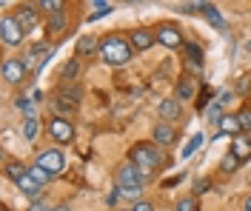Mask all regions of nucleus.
Instances as JSON below:
<instances>
[{
	"label": "nucleus",
	"mask_w": 251,
	"mask_h": 211,
	"mask_svg": "<svg viewBox=\"0 0 251 211\" xmlns=\"http://www.w3.org/2000/svg\"><path fill=\"white\" fill-rule=\"evenodd\" d=\"M128 163H134L140 168L143 180L149 183L157 168L166 165V157H163V151H160L157 143H134V146L128 148Z\"/></svg>",
	"instance_id": "1"
},
{
	"label": "nucleus",
	"mask_w": 251,
	"mask_h": 211,
	"mask_svg": "<svg viewBox=\"0 0 251 211\" xmlns=\"http://www.w3.org/2000/svg\"><path fill=\"white\" fill-rule=\"evenodd\" d=\"M100 57L109 66H126L134 57V49H131V43L123 40L120 34H109V37L100 40Z\"/></svg>",
	"instance_id": "2"
},
{
	"label": "nucleus",
	"mask_w": 251,
	"mask_h": 211,
	"mask_svg": "<svg viewBox=\"0 0 251 211\" xmlns=\"http://www.w3.org/2000/svg\"><path fill=\"white\" fill-rule=\"evenodd\" d=\"M34 165H40L51 177H57V174H63V168H66V157H63L60 148H46V151H37Z\"/></svg>",
	"instance_id": "3"
},
{
	"label": "nucleus",
	"mask_w": 251,
	"mask_h": 211,
	"mask_svg": "<svg viewBox=\"0 0 251 211\" xmlns=\"http://www.w3.org/2000/svg\"><path fill=\"white\" fill-rule=\"evenodd\" d=\"M23 37H26V29L15 20V15H6L0 20V40H3L6 46H20Z\"/></svg>",
	"instance_id": "4"
},
{
	"label": "nucleus",
	"mask_w": 251,
	"mask_h": 211,
	"mask_svg": "<svg viewBox=\"0 0 251 211\" xmlns=\"http://www.w3.org/2000/svg\"><path fill=\"white\" fill-rule=\"evenodd\" d=\"M49 134H51V140L54 143H60V146H69L72 140H75V126H72V120H66V117H51L46 123Z\"/></svg>",
	"instance_id": "5"
},
{
	"label": "nucleus",
	"mask_w": 251,
	"mask_h": 211,
	"mask_svg": "<svg viewBox=\"0 0 251 211\" xmlns=\"http://www.w3.org/2000/svg\"><path fill=\"white\" fill-rule=\"evenodd\" d=\"M26 74H29V69L23 66V60H17V57H9V60H3V80L9 83V86H17V83L26 80Z\"/></svg>",
	"instance_id": "6"
},
{
	"label": "nucleus",
	"mask_w": 251,
	"mask_h": 211,
	"mask_svg": "<svg viewBox=\"0 0 251 211\" xmlns=\"http://www.w3.org/2000/svg\"><path fill=\"white\" fill-rule=\"evenodd\" d=\"M157 43H163L166 49H180V46H186L183 43V34H180V29L177 26H172V23H163V26H157Z\"/></svg>",
	"instance_id": "7"
},
{
	"label": "nucleus",
	"mask_w": 251,
	"mask_h": 211,
	"mask_svg": "<svg viewBox=\"0 0 251 211\" xmlns=\"http://www.w3.org/2000/svg\"><path fill=\"white\" fill-rule=\"evenodd\" d=\"M15 20L26 29V32H31L34 26H37V20H40V9H37V3L31 6V3H20L15 9Z\"/></svg>",
	"instance_id": "8"
},
{
	"label": "nucleus",
	"mask_w": 251,
	"mask_h": 211,
	"mask_svg": "<svg viewBox=\"0 0 251 211\" xmlns=\"http://www.w3.org/2000/svg\"><path fill=\"white\" fill-rule=\"evenodd\" d=\"M117 186H146V180L134 163H123L117 168Z\"/></svg>",
	"instance_id": "9"
},
{
	"label": "nucleus",
	"mask_w": 251,
	"mask_h": 211,
	"mask_svg": "<svg viewBox=\"0 0 251 211\" xmlns=\"http://www.w3.org/2000/svg\"><path fill=\"white\" fill-rule=\"evenodd\" d=\"M157 114H160V120H163V123L180 120V114H183V103H180L177 97H166V100H160V106H157Z\"/></svg>",
	"instance_id": "10"
},
{
	"label": "nucleus",
	"mask_w": 251,
	"mask_h": 211,
	"mask_svg": "<svg viewBox=\"0 0 251 211\" xmlns=\"http://www.w3.org/2000/svg\"><path fill=\"white\" fill-rule=\"evenodd\" d=\"M128 43H131L134 51H149L157 43V34L149 32V29H134V32L128 34Z\"/></svg>",
	"instance_id": "11"
},
{
	"label": "nucleus",
	"mask_w": 251,
	"mask_h": 211,
	"mask_svg": "<svg viewBox=\"0 0 251 211\" xmlns=\"http://www.w3.org/2000/svg\"><path fill=\"white\" fill-rule=\"evenodd\" d=\"M151 140H154L157 146L169 148L177 143V131H174V126H169V123H157L154 129H151Z\"/></svg>",
	"instance_id": "12"
},
{
	"label": "nucleus",
	"mask_w": 251,
	"mask_h": 211,
	"mask_svg": "<svg viewBox=\"0 0 251 211\" xmlns=\"http://www.w3.org/2000/svg\"><path fill=\"white\" fill-rule=\"evenodd\" d=\"M231 154H234L237 160L243 163V160H249L251 157V137H246V134H240V137H234L231 140V148H228Z\"/></svg>",
	"instance_id": "13"
},
{
	"label": "nucleus",
	"mask_w": 251,
	"mask_h": 211,
	"mask_svg": "<svg viewBox=\"0 0 251 211\" xmlns=\"http://www.w3.org/2000/svg\"><path fill=\"white\" fill-rule=\"evenodd\" d=\"M15 186H17V188H20V191H23L26 197H29L31 203H37V200H40V183H37V180H31V174L20 177Z\"/></svg>",
	"instance_id": "14"
},
{
	"label": "nucleus",
	"mask_w": 251,
	"mask_h": 211,
	"mask_svg": "<svg viewBox=\"0 0 251 211\" xmlns=\"http://www.w3.org/2000/svg\"><path fill=\"white\" fill-rule=\"evenodd\" d=\"M220 131H223V134H228L231 140L240 137V134H243V126H240L237 114H223V117H220Z\"/></svg>",
	"instance_id": "15"
},
{
	"label": "nucleus",
	"mask_w": 251,
	"mask_h": 211,
	"mask_svg": "<svg viewBox=\"0 0 251 211\" xmlns=\"http://www.w3.org/2000/svg\"><path fill=\"white\" fill-rule=\"evenodd\" d=\"M94 49H100V43H97V37H94V34H83V37H80L77 40V46H75V57H83V54H92Z\"/></svg>",
	"instance_id": "16"
},
{
	"label": "nucleus",
	"mask_w": 251,
	"mask_h": 211,
	"mask_svg": "<svg viewBox=\"0 0 251 211\" xmlns=\"http://www.w3.org/2000/svg\"><path fill=\"white\" fill-rule=\"evenodd\" d=\"M49 106H51L54 117H66V120H69V117L75 114V106H72V103H69L66 97H60V94H54V100H51Z\"/></svg>",
	"instance_id": "17"
},
{
	"label": "nucleus",
	"mask_w": 251,
	"mask_h": 211,
	"mask_svg": "<svg viewBox=\"0 0 251 211\" xmlns=\"http://www.w3.org/2000/svg\"><path fill=\"white\" fill-rule=\"evenodd\" d=\"M63 29H66V12H57V15H51L46 20V32L51 34V37H57Z\"/></svg>",
	"instance_id": "18"
},
{
	"label": "nucleus",
	"mask_w": 251,
	"mask_h": 211,
	"mask_svg": "<svg viewBox=\"0 0 251 211\" xmlns=\"http://www.w3.org/2000/svg\"><path fill=\"white\" fill-rule=\"evenodd\" d=\"M29 174V168L23 165V163H17V160H9L6 163V177L12 180V183H17L20 177H26Z\"/></svg>",
	"instance_id": "19"
},
{
	"label": "nucleus",
	"mask_w": 251,
	"mask_h": 211,
	"mask_svg": "<svg viewBox=\"0 0 251 211\" xmlns=\"http://www.w3.org/2000/svg\"><path fill=\"white\" fill-rule=\"evenodd\" d=\"M174 92H177V100H180V103L191 100V97H194V83H191V77H183V80L177 83V89H174Z\"/></svg>",
	"instance_id": "20"
},
{
	"label": "nucleus",
	"mask_w": 251,
	"mask_h": 211,
	"mask_svg": "<svg viewBox=\"0 0 251 211\" xmlns=\"http://www.w3.org/2000/svg\"><path fill=\"white\" fill-rule=\"evenodd\" d=\"M60 97H66L75 109H77V103H80V97H83V92H80L77 86H72V83H66V86H60V92H57Z\"/></svg>",
	"instance_id": "21"
},
{
	"label": "nucleus",
	"mask_w": 251,
	"mask_h": 211,
	"mask_svg": "<svg viewBox=\"0 0 251 211\" xmlns=\"http://www.w3.org/2000/svg\"><path fill=\"white\" fill-rule=\"evenodd\" d=\"M77 74H80V60H77V57H72V60H69V63L60 69V77H63L66 83H72Z\"/></svg>",
	"instance_id": "22"
},
{
	"label": "nucleus",
	"mask_w": 251,
	"mask_h": 211,
	"mask_svg": "<svg viewBox=\"0 0 251 211\" xmlns=\"http://www.w3.org/2000/svg\"><path fill=\"white\" fill-rule=\"evenodd\" d=\"M117 194L126 197V200H131V203H140L143 186H117Z\"/></svg>",
	"instance_id": "23"
},
{
	"label": "nucleus",
	"mask_w": 251,
	"mask_h": 211,
	"mask_svg": "<svg viewBox=\"0 0 251 211\" xmlns=\"http://www.w3.org/2000/svg\"><path fill=\"white\" fill-rule=\"evenodd\" d=\"M37 131H40V120H37V117H26V120H23V137H26V140H34Z\"/></svg>",
	"instance_id": "24"
},
{
	"label": "nucleus",
	"mask_w": 251,
	"mask_h": 211,
	"mask_svg": "<svg viewBox=\"0 0 251 211\" xmlns=\"http://www.w3.org/2000/svg\"><path fill=\"white\" fill-rule=\"evenodd\" d=\"M17 109L23 112V120H26V117H37V106H34V97H20V100H17Z\"/></svg>",
	"instance_id": "25"
},
{
	"label": "nucleus",
	"mask_w": 251,
	"mask_h": 211,
	"mask_svg": "<svg viewBox=\"0 0 251 211\" xmlns=\"http://www.w3.org/2000/svg\"><path fill=\"white\" fill-rule=\"evenodd\" d=\"M203 15L208 17V23H211V26H217V29H226V20L220 17V12H217V9H214V6H211V3H205Z\"/></svg>",
	"instance_id": "26"
},
{
	"label": "nucleus",
	"mask_w": 251,
	"mask_h": 211,
	"mask_svg": "<svg viewBox=\"0 0 251 211\" xmlns=\"http://www.w3.org/2000/svg\"><path fill=\"white\" fill-rule=\"evenodd\" d=\"M37 9H40V12H46V15L51 17V15H57V12H63V3H60V0H40V3H37Z\"/></svg>",
	"instance_id": "27"
},
{
	"label": "nucleus",
	"mask_w": 251,
	"mask_h": 211,
	"mask_svg": "<svg viewBox=\"0 0 251 211\" xmlns=\"http://www.w3.org/2000/svg\"><path fill=\"white\" fill-rule=\"evenodd\" d=\"M220 168H223L226 174H234L237 168H240V160H237L231 151H226V157H223V163H220Z\"/></svg>",
	"instance_id": "28"
},
{
	"label": "nucleus",
	"mask_w": 251,
	"mask_h": 211,
	"mask_svg": "<svg viewBox=\"0 0 251 211\" xmlns=\"http://www.w3.org/2000/svg\"><path fill=\"white\" fill-rule=\"evenodd\" d=\"M205 143V137L203 134H194V137H191V140H188V146L183 148V157H191V154H194V151H197V148L203 146Z\"/></svg>",
	"instance_id": "29"
},
{
	"label": "nucleus",
	"mask_w": 251,
	"mask_h": 211,
	"mask_svg": "<svg viewBox=\"0 0 251 211\" xmlns=\"http://www.w3.org/2000/svg\"><path fill=\"white\" fill-rule=\"evenodd\" d=\"M109 12H114V6L111 3H94V12L89 15V20H100V17H106Z\"/></svg>",
	"instance_id": "30"
},
{
	"label": "nucleus",
	"mask_w": 251,
	"mask_h": 211,
	"mask_svg": "<svg viewBox=\"0 0 251 211\" xmlns=\"http://www.w3.org/2000/svg\"><path fill=\"white\" fill-rule=\"evenodd\" d=\"M29 174H31V180H37L40 186H46L49 180H51V174H49V171H43L40 165H31V168H29Z\"/></svg>",
	"instance_id": "31"
},
{
	"label": "nucleus",
	"mask_w": 251,
	"mask_h": 211,
	"mask_svg": "<svg viewBox=\"0 0 251 211\" xmlns=\"http://www.w3.org/2000/svg\"><path fill=\"white\" fill-rule=\"evenodd\" d=\"M174 211H200V209H197V197L191 194V197H186V200H180Z\"/></svg>",
	"instance_id": "32"
},
{
	"label": "nucleus",
	"mask_w": 251,
	"mask_h": 211,
	"mask_svg": "<svg viewBox=\"0 0 251 211\" xmlns=\"http://www.w3.org/2000/svg\"><path fill=\"white\" fill-rule=\"evenodd\" d=\"M237 120H240V126H243V131H251V109H249V106L237 112Z\"/></svg>",
	"instance_id": "33"
},
{
	"label": "nucleus",
	"mask_w": 251,
	"mask_h": 211,
	"mask_svg": "<svg viewBox=\"0 0 251 211\" xmlns=\"http://www.w3.org/2000/svg\"><path fill=\"white\" fill-rule=\"evenodd\" d=\"M186 54H188V60H203V49L197 46V43H186Z\"/></svg>",
	"instance_id": "34"
},
{
	"label": "nucleus",
	"mask_w": 251,
	"mask_h": 211,
	"mask_svg": "<svg viewBox=\"0 0 251 211\" xmlns=\"http://www.w3.org/2000/svg\"><path fill=\"white\" fill-rule=\"evenodd\" d=\"M205 3H183L180 6V12H186V15H197V12H203Z\"/></svg>",
	"instance_id": "35"
},
{
	"label": "nucleus",
	"mask_w": 251,
	"mask_h": 211,
	"mask_svg": "<svg viewBox=\"0 0 251 211\" xmlns=\"http://www.w3.org/2000/svg\"><path fill=\"white\" fill-rule=\"evenodd\" d=\"M208 186H211L208 180H197V186H194V197H197V194H203V191H208Z\"/></svg>",
	"instance_id": "36"
},
{
	"label": "nucleus",
	"mask_w": 251,
	"mask_h": 211,
	"mask_svg": "<svg viewBox=\"0 0 251 211\" xmlns=\"http://www.w3.org/2000/svg\"><path fill=\"white\" fill-rule=\"evenodd\" d=\"M131 211H154V206H151V203H146V200H140V203H134V206H131Z\"/></svg>",
	"instance_id": "37"
},
{
	"label": "nucleus",
	"mask_w": 251,
	"mask_h": 211,
	"mask_svg": "<svg viewBox=\"0 0 251 211\" xmlns=\"http://www.w3.org/2000/svg\"><path fill=\"white\" fill-rule=\"evenodd\" d=\"M117 200H120V194H117V188H114L111 194H106V206H117Z\"/></svg>",
	"instance_id": "38"
},
{
	"label": "nucleus",
	"mask_w": 251,
	"mask_h": 211,
	"mask_svg": "<svg viewBox=\"0 0 251 211\" xmlns=\"http://www.w3.org/2000/svg\"><path fill=\"white\" fill-rule=\"evenodd\" d=\"M29 211H54V209H49V206H43V203L37 200V203H31L29 206Z\"/></svg>",
	"instance_id": "39"
},
{
	"label": "nucleus",
	"mask_w": 251,
	"mask_h": 211,
	"mask_svg": "<svg viewBox=\"0 0 251 211\" xmlns=\"http://www.w3.org/2000/svg\"><path fill=\"white\" fill-rule=\"evenodd\" d=\"M249 86H251V80H249V77H243V80L237 83V92H246V89H249Z\"/></svg>",
	"instance_id": "40"
},
{
	"label": "nucleus",
	"mask_w": 251,
	"mask_h": 211,
	"mask_svg": "<svg viewBox=\"0 0 251 211\" xmlns=\"http://www.w3.org/2000/svg\"><path fill=\"white\" fill-rule=\"evenodd\" d=\"M54 211H72V209H69V206H66V203H63V206H57V209H54Z\"/></svg>",
	"instance_id": "41"
},
{
	"label": "nucleus",
	"mask_w": 251,
	"mask_h": 211,
	"mask_svg": "<svg viewBox=\"0 0 251 211\" xmlns=\"http://www.w3.org/2000/svg\"><path fill=\"white\" fill-rule=\"evenodd\" d=\"M246 211H251V194L246 197Z\"/></svg>",
	"instance_id": "42"
},
{
	"label": "nucleus",
	"mask_w": 251,
	"mask_h": 211,
	"mask_svg": "<svg viewBox=\"0 0 251 211\" xmlns=\"http://www.w3.org/2000/svg\"><path fill=\"white\" fill-rule=\"evenodd\" d=\"M249 49H251V43H249Z\"/></svg>",
	"instance_id": "43"
},
{
	"label": "nucleus",
	"mask_w": 251,
	"mask_h": 211,
	"mask_svg": "<svg viewBox=\"0 0 251 211\" xmlns=\"http://www.w3.org/2000/svg\"><path fill=\"white\" fill-rule=\"evenodd\" d=\"M166 211H169V209H166Z\"/></svg>",
	"instance_id": "44"
}]
</instances>
